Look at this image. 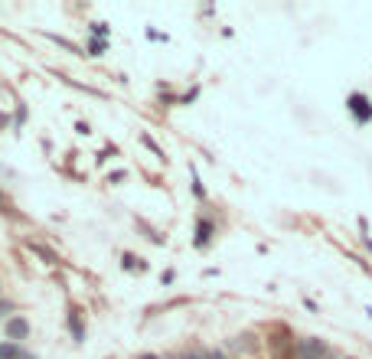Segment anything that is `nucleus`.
<instances>
[{
    "mask_svg": "<svg viewBox=\"0 0 372 359\" xmlns=\"http://www.w3.org/2000/svg\"><path fill=\"white\" fill-rule=\"evenodd\" d=\"M212 236H216V222L209 216H200L196 219V229H193V248H209L212 245Z\"/></svg>",
    "mask_w": 372,
    "mask_h": 359,
    "instance_id": "20e7f679",
    "label": "nucleus"
},
{
    "mask_svg": "<svg viewBox=\"0 0 372 359\" xmlns=\"http://www.w3.org/2000/svg\"><path fill=\"white\" fill-rule=\"evenodd\" d=\"M17 304L10 301V297H0V323H7L10 317H17Z\"/></svg>",
    "mask_w": 372,
    "mask_h": 359,
    "instance_id": "9d476101",
    "label": "nucleus"
},
{
    "mask_svg": "<svg viewBox=\"0 0 372 359\" xmlns=\"http://www.w3.org/2000/svg\"><path fill=\"white\" fill-rule=\"evenodd\" d=\"M46 39H49V43H56V46H62V49H72L76 56H85V53H82V49H78L72 39H62V36H56V33H46Z\"/></svg>",
    "mask_w": 372,
    "mask_h": 359,
    "instance_id": "ddd939ff",
    "label": "nucleus"
},
{
    "mask_svg": "<svg viewBox=\"0 0 372 359\" xmlns=\"http://www.w3.org/2000/svg\"><path fill=\"white\" fill-rule=\"evenodd\" d=\"M66 327H69V333H72V340L85 343V320H82V311H78V307H69Z\"/></svg>",
    "mask_w": 372,
    "mask_h": 359,
    "instance_id": "423d86ee",
    "label": "nucleus"
},
{
    "mask_svg": "<svg viewBox=\"0 0 372 359\" xmlns=\"http://www.w3.org/2000/svg\"><path fill=\"white\" fill-rule=\"evenodd\" d=\"M141 144H144V147H147V151L153 154V157H157V161H167V154H163V147H160V144H157V141H153V137H151V134H147V131H141Z\"/></svg>",
    "mask_w": 372,
    "mask_h": 359,
    "instance_id": "1a4fd4ad",
    "label": "nucleus"
},
{
    "mask_svg": "<svg viewBox=\"0 0 372 359\" xmlns=\"http://www.w3.org/2000/svg\"><path fill=\"white\" fill-rule=\"evenodd\" d=\"M346 359H353V356H346Z\"/></svg>",
    "mask_w": 372,
    "mask_h": 359,
    "instance_id": "a878e982",
    "label": "nucleus"
},
{
    "mask_svg": "<svg viewBox=\"0 0 372 359\" xmlns=\"http://www.w3.org/2000/svg\"><path fill=\"white\" fill-rule=\"evenodd\" d=\"M330 346L320 337H301L294 346V359H326Z\"/></svg>",
    "mask_w": 372,
    "mask_h": 359,
    "instance_id": "f257e3e1",
    "label": "nucleus"
},
{
    "mask_svg": "<svg viewBox=\"0 0 372 359\" xmlns=\"http://www.w3.org/2000/svg\"><path fill=\"white\" fill-rule=\"evenodd\" d=\"M27 118H29V108L23 102H17V104H13V128L20 131V128L27 124Z\"/></svg>",
    "mask_w": 372,
    "mask_h": 359,
    "instance_id": "9b49d317",
    "label": "nucleus"
},
{
    "mask_svg": "<svg viewBox=\"0 0 372 359\" xmlns=\"http://www.w3.org/2000/svg\"><path fill=\"white\" fill-rule=\"evenodd\" d=\"M17 359H39V356H36V353H29V350H20Z\"/></svg>",
    "mask_w": 372,
    "mask_h": 359,
    "instance_id": "4be33fe9",
    "label": "nucleus"
},
{
    "mask_svg": "<svg viewBox=\"0 0 372 359\" xmlns=\"http://www.w3.org/2000/svg\"><path fill=\"white\" fill-rule=\"evenodd\" d=\"M222 350L226 353H252V350H258V337L255 333H239L235 340H226Z\"/></svg>",
    "mask_w": 372,
    "mask_h": 359,
    "instance_id": "39448f33",
    "label": "nucleus"
},
{
    "mask_svg": "<svg viewBox=\"0 0 372 359\" xmlns=\"http://www.w3.org/2000/svg\"><path fill=\"white\" fill-rule=\"evenodd\" d=\"M0 206H7V199H4V193H0Z\"/></svg>",
    "mask_w": 372,
    "mask_h": 359,
    "instance_id": "b1692460",
    "label": "nucleus"
},
{
    "mask_svg": "<svg viewBox=\"0 0 372 359\" xmlns=\"http://www.w3.org/2000/svg\"><path fill=\"white\" fill-rule=\"evenodd\" d=\"M121 180H128V170H111L108 173V183H121Z\"/></svg>",
    "mask_w": 372,
    "mask_h": 359,
    "instance_id": "6ab92c4d",
    "label": "nucleus"
},
{
    "mask_svg": "<svg viewBox=\"0 0 372 359\" xmlns=\"http://www.w3.org/2000/svg\"><path fill=\"white\" fill-rule=\"evenodd\" d=\"M121 268H124V271H147V265H144V258L131 255V252H124V255H121Z\"/></svg>",
    "mask_w": 372,
    "mask_h": 359,
    "instance_id": "6e6552de",
    "label": "nucleus"
},
{
    "mask_svg": "<svg viewBox=\"0 0 372 359\" xmlns=\"http://www.w3.org/2000/svg\"><path fill=\"white\" fill-rule=\"evenodd\" d=\"M85 49H88V56H105V53H108V39H95V36H92Z\"/></svg>",
    "mask_w": 372,
    "mask_h": 359,
    "instance_id": "4468645a",
    "label": "nucleus"
},
{
    "mask_svg": "<svg viewBox=\"0 0 372 359\" xmlns=\"http://www.w3.org/2000/svg\"><path fill=\"white\" fill-rule=\"evenodd\" d=\"M137 359H160L157 353H144V356H137Z\"/></svg>",
    "mask_w": 372,
    "mask_h": 359,
    "instance_id": "5701e85b",
    "label": "nucleus"
},
{
    "mask_svg": "<svg viewBox=\"0 0 372 359\" xmlns=\"http://www.w3.org/2000/svg\"><path fill=\"white\" fill-rule=\"evenodd\" d=\"M196 98H200V86H193L190 92H183V95H180V104H193Z\"/></svg>",
    "mask_w": 372,
    "mask_h": 359,
    "instance_id": "a211bd4d",
    "label": "nucleus"
},
{
    "mask_svg": "<svg viewBox=\"0 0 372 359\" xmlns=\"http://www.w3.org/2000/svg\"><path fill=\"white\" fill-rule=\"evenodd\" d=\"M29 333H33V327H29L27 313H17V317H10V320L4 323V340H10V343H20V346H23V340H29Z\"/></svg>",
    "mask_w": 372,
    "mask_h": 359,
    "instance_id": "f03ea898",
    "label": "nucleus"
},
{
    "mask_svg": "<svg viewBox=\"0 0 372 359\" xmlns=\"http://www.w3.org/2000/svg\"><path fill=\"white\" fill-rule=\"evenodd\" d=\"M209 359H232L226 350H209Z\"/></svg>",
    "mask_w": 372,
    "mask_h": 359,
    "instance_id": "aec40b11",
    "label": "nucleus"
},
{
    "mask_svg": "<svg viewBox=\"0 0 372 359\" xmlns=\"http://www.w3.org/2000/svg\"><path fill=\"white\" fill-rule=\"evenodd\" d=\"M27 248H29V252H36V258H43L46 265H62V258H59L49 245H43V242H33V238H29V242H27Z\"/></svg>",
    "mask_w": 372,
    "mask_h": 359,
    "instance_id": "0eeeda50",
    "label": "nucleus"
},
{
    "mask_svg": "<svg viewBox=\"0 0 372 359\" xmlns=\"http://www.w3.org/2000/svg\"><path fill=\"white\" fill-rule=\"evenodd\" d=\"M108 33H111V27H108L105 20H98V23H92V36H95V39H108Z\"/></svg>",
    "mask_w": 372,
    "mask_h": 359,
    "instance_id": "f3484780",
    "label": "nucleus"
},
{
    "mask_svg": "<svg viewBox=\"0 0 372 359\" xmlns=\"http://www.w3.org/2000/svg\"><path fill=\"white\" fill-rule=\"evenodd\" d=\"M346 111L353 114L356 124H369L372 121V102L363 92H353L350 98H346Z\"/></svg>",
    "mask_w": 372,
    "mask_h": 359,
    "instance_id": "7ed1b4c3",
    "label": "nucleus"
},
{
    "mask_svg": "<svg viewBox=\"0 0 372 359\" xmlns=\"http://www.w3.org/2000/svg\"><path fill=\"white\" fill-rule=\"evenodd\" d=\"M0 287H4V281H0Z\"/></svg>",
    "mask_w": 372,
    "mask_h": 359,
    "instance_id": "393cba45",
    "label": "nucleus"
},
{
    "mask_svg": "<svg viewBox=\"0 0 372 359\" xmlns=\"http://www.w3.org/2000/svg\"><path fill=\"white\" fill-rule=\"evenodd\" d=\"M76 131H78V134H92V131H88V124H85V121H76Z\"/></svg>",
    "mask_w": 372,
    "mask_h": 359,
    "instance_id": "412c9836",
    "label": "nucleus"
},
{
    "mask_svg": "<svg viewBox=\"0 0 372 359\" xmlns=\"http://www.w3.org/2000/svg\"><path fill=\"white\" fill-rule=\"evenodd\" d=\"M20 343H10V340H0V359H17L20 356Z\"/></svg>",
    "mask_w": 372,
    "mask_h": 359,
    "instance_id": "f8f14e48",
    "label": "nucleus"
},
{
    "mask_svg": "<svg viewBox=\"0 0 372 359\" xmlns=\"http://www.w3.org/2000/svg\"><path fill=\"white\" fill-rule=\"evenodd\" d=\"M190 180H193V196L206 203V187L200 183V173H196V167H190Z\"/></svg>",
    "mask_w": 372,
    "mask_h": 359,
    "instance_id": "2eb2a0df",
    "label": "nucleus"
},
{
    "mask_svg": "<svg viewBox=\"0 0 372 359\" xmlns=\"http://www.w3.org/2000/svg\"><path fill=\"white\" fill-rule=\"evenodd\" d=\"M177 359H209V350H202V346H190V350H183Z\"/></svg>",
    "mask_w": 372,
    "mask_h": 359,
    "instance_id": "dca6fc26",
    "label": "nucleus"
}]
</instances>
